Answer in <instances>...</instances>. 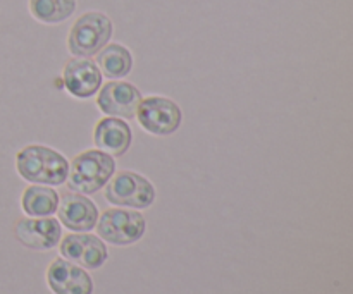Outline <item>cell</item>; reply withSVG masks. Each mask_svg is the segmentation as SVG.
I'll use <instances>...</instances> for the list:
<instances>
[{
  "label": "cell",
  "mask_w": 353,
  "mask_h": 294,
  "mask_svg": "<svg viewBox=\"0 0 353 294\" xmlns=\"http://www.w3.org/2000/svg\"><path fill=\"white\" fill-rule=\"evenodd\" d=\"M17 172L28 182L61 186L68 179L69 162L62 154L43 145H30L17 151Z\"/></svg>",
  "instance_id": "1"
},
{
  "label": "cell",
  "mask_w": 353,
  "mask_h": 294,
  "mask_svg": "<svg viewBox=\"0 0 353 294\" xmlns=\"http://www.w3.org/2000/svg\"><path fill=\"white\" fill-rule=\"evenodd\" d=\"M116 174V160L102 150H86L76 155L69 165L68 188L81 195L100 191Z\"/></svg>",
  "instance_id": "2"
},
{
  "label": "cell",
  "mask_w": 353,
  "mask_h": 294,
  "mask_svg": "<svg viewBox=\"0 0 353 294\" xmlns=\"http://www.w3.org/2000/svg\"><path fill=\"white\" fill-rule=\"evenodd\" d=\"M112 21L100 10L81 14L69 30L68 48L74 57H93L112 38Z\"/></svg>",
  "instance_id": "3"
},
{
  "label": "cell",
  "mask_w": 353,
  "mask_h": 294,
  "mask_svg": "<svg viewBox=\"0 0 353 294\" xmlns=\"http://www.w3.org/2000/svg\"><path fill=\"white\" fill-rule=\"evenodd\" d=\"M107 202L128 209H148L155 200V188L147 178L131 171H121L109 179Z\"/></svg>",
  "instance_id": "4"
},
{
  "label": "cell",
  "mask_w": 353,
  "mask_h": 294,
  "mask_svg": "<svg viewBox=\"0 0 353 294\" xmlns=\"http://www.w3.org/2000/svg\"><path fill=\"white\" fill-rule=\"evenodd\" d=\"M145 231H147V220L134 210L109 209L97 220L99 236L116 246L137 243L143 238Z\"/></svg>",
  "instance_id": "5"
},
{
  "label": "cell",
  "mask_w": 353,
  "mask_h": 294,
  "mask_svg": "<svg viewBox=\"0 0 353 294\" xmlns=\"http://www.w3.org/2000/svg\"><path fill=\"white\" fill-rule=\"evenodd\" d=\"M147 133L154 136H169L181 126L183 112L174 100L168 96L141 98L134 116Z\"/></svg>",
  "instance_id": "6"
},
{
  "label": "cell",
  "mask_w": 353,
  "mask_h": 294,
  "mask_svg": "<svg viewBox=\"0 0 353 294\" xmlns=\"http://www.w3.org/2000/svg\"><path fill=\"white\" fill-rule=\"evenodd\" d=\"M141 102L140 90L128 81H109L100 86L97 105L109 117L133 119Z\"/></svg>",
  "instance_id": "7"
},
{
  "label": "cell",
  "mask_w": 353,
  "mask_h": 294,
  "mask_svg": "<svg viewBox=\"0 0 353 294\" xmlns=\"http://www.w3.org/2000/svg\"><path fill=\"white\" fill-rule=\"evenodd\" d=\"M62 258L85 269H99L109 258L105 243L92 234H69L61 243Z\"/></svg>",
  "instance_id": "8"
},
{
  "label": "cell",
  "mask_w": 353,
  "mask_h": 294,
  "mask_svg": "<svg viewBox=\"0 0 353 294\" xmlns=\"http://www.w3.org/2000/svg\"><path fill=\"white\" fill-rule=\"evenodd\" d=\"M62 78H64V86L69 95L86 100L99 92L103 76L92 59L76 57L65 64Z\"/></svg>",
  "instance_id": "9"
},
{
  "label": "cell",
  "mask_w": 353,
  "mask_h": 294,
  "mask_svg": "<svg viewBox=\"0 0 353 294\" xmlns=\"http://www.w3.org/2000/svg\"><path fill=\"white\" fill-rule=\"evenodd\" d=\"M62 236V227L57 219L52 217H33L23 219L16 224V238L30 250L45 251L57 246Z\"/></svg>",
  "instance_id": "10"
},
{
  "label": "cell",
  "mask_w": 353,
  "mask_h": 294,
  "mask_svg": "<svg viewBox=\"0 0 353 294\" xmlns=\"http://www.w3.org/2000/svg\"><path fill=\"white\" fill-rule=\"evenodd\" d=\"M57 213L59 220L64 224V227L76 231V233L92 231L99 220L97 205L81 193H68L59 198Z\"/></svg>",
  "instance_id": "11"
},
{
  "label": "cell",
  "mask_w": 353,
  "mask_h": 294,
  "mask_svg": "<svg viewBox=\"0 0 353 294\" xmlns=\"http://www.w3.org/2000/svg\"><path fill=\"white\" fill-rule=\"evenodd\" d=\"M47 282L55 294H92L93 281L81 267L57 258L47 271Z\"/></svg>",
  "instance_id": "12"
},
{
  "label": "cell",
  "mask_w": 353,
  "mask_h": 294,
  "mask_svg": "<svg viewBox=\"0 0 353 294\" xmlns=\"http://www.w3.org/2000/svg\"><path fill=\"white\" fill-rule=\"evenodd\" d=\"M93 140L99 150L110 157H123L133 143V131L119 117H103L97 123Z\"/></svg>",
  "instance_id": "13"
},
{
  "label": "cell",
  "mask_w": 353,
  "mask_h": 294,
  "mask_svg": "<svg viewBox=\"0 0 353 294\" xmlns=\"http://www.w3.org/2000/svg\"><path fill=\"white\" fill-rule=\"evenodd\" d=\"M95 64L105 78L123 79L133 69V54L123 43H107L97 54Z\"/></svg>",
  "instance_id": "14"
},
{
  "label": "cell",
  "mask_w": 353,
  "mask_h": 294,
  "mask_svg": "<svg viewBox=\"0 0 353 294\" xmlns=\"http://www.w3.org/2000/svg\"><path fill=\"white\" fill-rule=\"evenodd\" d=\"M21 205L30 217H52L57 212L59 195L52 186L33 185L24 189Z\"/></svg>",
  "instance_id": "15"
},
{
  "label": "cell",
  "mask_w": 353,
  "mask_h": 294,
  "mask_svg": "<svg viewBox=\"0 0 353 294\" xmlns=\"http://www.w3.org/2000/svg\"><path fill=\"white\" fill-rule=\"evenodd\" d=\"M76 0H30V12L43 24H59L74 14Z\"/></svg>",
  "instance_id": "16"
}]
</instances>
